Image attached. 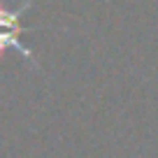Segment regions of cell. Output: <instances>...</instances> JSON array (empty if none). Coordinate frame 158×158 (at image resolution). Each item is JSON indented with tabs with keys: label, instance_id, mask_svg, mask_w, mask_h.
<instances>
[{
	"label": "cell",
	"instance_id": "obj_1",
	"mask_svg": "<svg viewBox=\"0 0 158 158\" xmlns=\"http://www.w3.org/2000/svg\"><path fill=\"white\" fill-rule=\"evenodd\" d=\"M23 10H26V7H21L19 12H5V10H0V51L5 49V47H16V49L21 51V56L30 58V51L21 44V40H19V33H21V28H19V14Z\"/></svg>",
	"mask_w": 158,
	"mask_h": 158
}]
</instances>
